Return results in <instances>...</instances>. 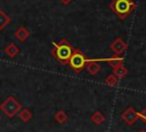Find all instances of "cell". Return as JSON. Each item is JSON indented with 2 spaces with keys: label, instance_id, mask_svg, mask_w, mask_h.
Returning a JSON list of instances; mask_svg holds the SVG:
<instances>
[{
  "label": "cell",
  "instance_id": "6da1fadb",
  "mask_svg": "<svg viewBox=\"0 0 146 132\" xmlns=\"http://www.w3.org/2000/svg\"><path fill=\"white\" fill-rule=\"evenodd\" d=\"M54 46H55V48L52 51V54L57 57V60L63 64L70 63V60H71V57L73 55V52H74L72 46L65 39L62 40L59 44L54 41Z\"/></svg>",
  "mask_w": 146,
  "mask_h": 132
},
{
  "label": "cell",
  "instance_id": "7a4b0ae2",
  "mask_svg": "<svg viewBox=\"0 0 146 132\" xmlns=\"http://www.w3.org/2000/svg\"><path fill=\"white\" fill-rule=\"evenodd\" d=\"M136 5L132 0H113L111 3V8L115 11L120 18H125L133 9Z\"/></svg>",
  "mask_w": 146,
  "mask_h": 132
},
{
  "label": "cell",
  "instance_id": "3957f363",
  "mask_svg": "<svg viewBox=\"0 0 146 132\" xmlns=\"http://www.w3.org/2000/svg\"><path fill=\"white\" fill-rule=\"evenodd\" d=\"M87 63H89V60L84 56L83 53H81L80 51L73 52V55L70 60V65L72 67V69H74L75 71H80Z\"/></svg>",
  "mask_w": 146,
  "mask_h": 132
},
{
  "label": "cell",
  "instance_id": "277c9868",
  "mask_svg": "<svg viewBox=\"0 0 146 132\" xmlns=\"http://www.w3.org/2000/svg\"><path fill=\"white\" fill-rule=\"evenodd\" d=\"M19 103L13 98L9 96L2 104H1V110L8 116V117H13L18 110H19Z\"/></svg>",
  "mask_w": 146,
  "mask_h": 132
},
{
  "label": "cell",
  "instance_id": "5b68a950",
  "mask_svg": "<svg viewBox=\"0 0 146 132\" xmlns=\"http://www.w3.org/2000/svg\"><path fill=\"white\" fill-rule=\"evenodd\" d=\"M111 49H112V52L115 54V55H120V54H122L125 49H127V42L122 39V38H116L112 44H111Z\"/></svg>",
  "mask_w": 146,
  "mask_h": 132
},
{
  "label": "cell",
  "instance_id": "8992f818",
  "mask_svg": "<svg viewBox=\"0 0 146 132\" xmlns=\"http://www.w3.org/2000/svg\"><path fill=\"white\" fill-rule=\"evenodd\" d=\"M137 112H135V110L132 108H128L125 110V112L122 115V118L128 123V124H132L135 122V119L137 118Z\"/></svg>",
  "mask_w": 146,
  "mask_h": 132
},
{
  "label": "cell",
  "instance_id": "52a82bcc",
  "mask_svg": "<svg viewBox=\"0 0 146 132\" xmlns=\"http://www.w3.org/2000/svg\"><path fill=\"white\" fill-rule=\"evenodd\" d=\"M15 36H16V38H17L18 40L24 41V40H26V39L30 37V32H29V30H27L26 28L21 26V28H18L17 31L15 32Z\"/></svg>",
  "mask_w": 146,
  "mask_h": 132
},
{
  "label": "cell",
  "instance_id": "ba28073f",
  "mask_svg": "<svg viewBox=\"0 0 146 132\" xmlns=\"http://www.w3.org/2000/svg\"><path fill=\"white\" fill-rule=\"evenodd\" d=\"M104 61H106L110 65H112L114 69L120 67V65H123V59L122 57H119V56H113V57H108V59H104Z\"/></svg>",
  "mask_w": 146,
  "mask_h": 132
},
{
  "label": "cell",
  "instance_id": "9c48e42d",
  "mask_svg": "<svg viewBox=\"0 0 146 132\" xmlns=\"http://www.w3.org/2000/svg\"><path fill=\"white\" fill-rule=\"evenodd\" d=\"M5 52H6V54H7L8 56L14 57V56H16V55L19 53V48H18L15 44H9V45L6 47Z\"/></svg>",
  "mask_w": 146,
  "mask_h": 132
},
{
  "label": "cell",
  "instance_id": "30bf717a",
  "mask_svg": "<svg viewBox=\"0 0 146 132\" xmlns=\"http://www.w3.org/2000/svg\"><path fill=\"white\" fill-rule=\"evenodd\" d=\"M9 23H10V17L3 10L0 9V30L5 29Z\"/></svg>",
  "mask_w": 146,
  "mask_h": 132
},
{
  "label": "cell",
  "instance_id": "8fae6325",
  "mask_svg": "<svg viewBox=\"0 0 146 132\" xmlns=\"http://www.w3.org/2000/svg\"><path fill=\"white\" fill-rule=\"evenodd\" d=\"M94 61H95V60H89V63H87V70H88L90 73H92V75L97 73V72L100 70V65H99L98 63L94 62Z\"/></svg>",
  "mask_w": 146,
  "mask_h": 132
},
{
  "label": "cell",
  "instance_id": "7c38bea8",
  "mask_svg": "<svg viewBox=\"0 0 146 132\" xmlns=\"http://www.w3.org/2000/svg\"><path fill=\"white\" fill-rule=\"evenodd\" d=\"M127 73H128V70H127V68L123 67V65H120V67H117V68L114 69V75H115L117 78H122V77H124Z\"/></svg>",
  "mask_w": 146,
  "mask_h": 132
},
{
  "label": "cell",
  "instance_id": "4fadbf2b",
  "mask_svg": "<svg viewBox=\"0 0 146 132\" xmlns=\"http://www.w3.org/2000/svg\"><path fill=\"white\" fill-rule=\"evenodd\" d=\"M105 83H106L107 85H110V86H114V85L117 83V77H116L114 73H112V75H110V76L106 78Z\"/></svg>",
  "mask_w": 146,
  "mask_h": 132
},
{
  "label": "cell",
  "instance_id": "5bb4252c",
  "mask_svg": "<svg viewBox=\"0 0 146 132\" xmlns=\"http://www.w3.org/2000/svg\"><path fill=\"white\" fill-rule=\"evenodd\" d=\"M91 119H92V122L94 123H96V124H100L103 121H104V117H103V115L100 114V112H95L92 116H91Z\"/></svg>",
  "mask_w": 146,
  "mask_h": 132
},
{
  "label": "cell",
  "instance_id": "9a60e30c",
  "mask_svg": "<svg viewBox=\"0 0 146 132\" xmlns=\"http://www.w3.org/2000/svg\"><path fill=\"white\" fill-rule=\"evenodd\" d=\"M31 114H30V111L27 110V109H24L22 112H19V118L22 119V121H24V122H26V121H29L30 118H31Z\"/></svg>",
  "mask_w": 146,
  "mask_h": 132
},
{
  "label": "cell",
  "instance_id": "2e32d148",
  "mask_svg": "<svg viewBox=\"0 0 146 132\" xmlns=\"http://www.w3.org/2000/svg\"><path fill=\"white\" fill-rule=\"evenodd\" d=\"M56 121L57 122H59V123H63V122H65L66 121V118H67V116H66V114L64 112V111H58L57 114H56Z\"/></svg>",
  "mask_w": 146,
  "mask_h": 132
},
{
  "label": "cell",
  "instance_id": "e0dca14e",
  "mask_svg": "<svg viewBox=\"0 0 146 132\" xmlns=\"http://www.w3.org/2000/svg\"><path fill=\"white\" fill-rule=\"evenodd\" d=\"M60 1H62V2L64 3V5H68V3H70V2L72 1V0H60Z\"/></svg>",
  "mask_w": 146,
  "mask_h": 132
},
{
  "label": "cell",
  "instance_id": "ac0fdd59",
  "mask_svg": "<svg viewBox=\"0 0 146 132\" xmlns=\"http://www.w3.org/2000/svg\"><path fill=\"white\" fill-rule=\"evenodd\" d=\"M139 132H145V131H139Z\"/></svg>",
  "mask_w": 146,
  "mask_h": 132
}]
</instances>
